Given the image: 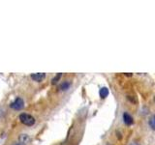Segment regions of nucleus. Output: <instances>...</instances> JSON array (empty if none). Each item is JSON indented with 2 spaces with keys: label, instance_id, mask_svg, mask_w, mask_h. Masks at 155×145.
Wrapping results in <instances>:
<instances>
[{
  "label": "nucleus",
  "instance_id": "nucleus-1",
  "mask_svg": "<svg viewBox=\"0 0 155 145\" xmlns=\"http://www.w3.org/2000/svg\"><path fill=\"white\" fill-rule=\"evenodd\" d=\"M18 118L22 124L26 125V126H32V125H34V123H35V119H34L33 116L30 114H27V113H21L19 115Z\"/></svg>",
  "mask_w": 155,
  "mask_h": 145
},
{
  "label": "nucleus",
  "instance_id": "nucleus-2",
  "mask_svg": "<svg viewBox=\"0 0 155 145\" xmlns=\"http://www.w3.org/2000/svg\"><path fill=\"white\" fill-rule=\"evenodd\" d=\"M11 108L15 110H21L24 108V101L21 98H17L11 104Z\"/></svg>",
  "mask_w": 155,
  "mask_h": 145
},
{
  "label": "nucleus",
  "instance_id": "nucleus-3",
  "mask_svg": "<svg viewBox=\"0 0 155 145\" xmlns=\"http://www.w3.org/2000/svg\"><path fill=\"white\" fill-rule=\"evenodd\" d=\"M18 141L19 143H21L23 145H25V144H29V143H31L32 141V139L31 137H29V135L25 134H21L18 137Z\"/></svg>",
  "mask_w": 155,
  "mask_h": 145
},
{
  "label": "nucleus",
  "instance_id": "nucleus-4",
  "mask_svg": "<svg viewBox=\"0 0 155 145\" xmlns=\"http://www.w3.org/2000/svg\"><path fill=\"white\" fill-rule=\"evenodd\" d=\"M123 122L125 125H127V126H131L133 124V118H132V116H131L129 113L127 112H124L123 113Z\"/></svg>",
  "mask_w": 155,
  "mask_h": 145
},
{
  "label": "nucleus",
  "instance_id": "nucleus-5",
  "mask_svg": "<svg viewBox=\"0 0 155 145\" xmlns=\"http://www.w3.org/2000/svg\"><path fill=\"white\" fill-rule=\"evenodd\" d=\"M45 77H46V74H43V72H38V74H32L31 75V79L34 81H37V82L42 81Z\"/></svg>",
  "mask_w": 155,
  "mask_h": 145
},
{
  "label": "nucleus",
  "instance_id": "nucleus-6",
  "mask_svg": "<svg viewBox=\"0 0 155 145\" xmlns=\"http://www.w3.org/2000/svg\"><path fill=\"white\" fill-rule=\"evenodd\" d=\"M99 95H100V97L102 99L107 98L108 95H109V89L107 88V87H102V88L100 89V91H99Z\"/></svg>",
  "mask_w": 155,
  "mask_h": 145
},
{
  "label": "nucleus",
  "instance_id": "nucleus-7",
  "mask_svg": "<svg viewBox=\"0 0 155 145\" xmlns=\"http://www.w3.org/2000/svg\"><path fill=\"white\" fill-rule=\"evenodd\" d=\"M71 86V83L70 82H67V81H65V82H63V83H61L60 85H59V90H61V91H65V90H67V89H69V87Z\"/></svg>",
  "mask_w": 155,
  "mask_h": 145
},
{
  "label": "nucleus",
  "instance_id": "nucleus-8",
  "mask_svg": "<svg viewBox=\"0 0 155 145\" xmlns=\"http://www.w3.org/2000/svg\"><path fill=\"white\" fill-rule=\"evenodd\" d=\"M148 124H149V127L151 128L153 130H155V114H154V115H152L151 117L149 118Z\"/></svg>",
  "mask_w": 155,
  "mask_h": 145
},
{
  "label": "nucleus",
  "instance_id": "nucleus-9",
  "mask_svg": "<svg viewBox=\"0 0 155 145\" xmlns=\"http://www.w3.org/2000/svg\"><path fill=\"white\" fill-rule=\"evenodd\" d=\"M61 76H62V74H57L54 77H53V79L51 80V84H56L57 82L59 81Z\"/></svg>",
  "mask_w": 155,
  "mask_h": 145
},
{
  "label": "nucleus",
  "instance_id": "nucleus-10",
  "mask_svg": "<svg viewBox=\"0 0 155 145\" xmlns=\"http://www.w3.org/2000/svg\"><path fill=\"white\" fill-rule=\"evenodd\" d=\"M130 145H140L139 142H136V141H134V142H132V143H131Z\"/></svg>",
  "mask_w": 155,
  "mask_h": 145
},
{
  "label": "nucleus",
  "instance_id": "nucleus-11",
  "mask_svg": "<svg viewBox=\"0 0 155 145\" xmlns=\"http://www.w3.org/2000/svg\"><path fill=\"white\" fill-rule=\"evenodd\" d=\"M15 145H23V144H21V143H19V142H18V143H16Z\"/></svg>",
  "mask_w": 155,
  "mask_h": 145
},
{
  "label": "nucleus",
  "instance_id": "nucleus-12",
  "mask_svg": "<svg viewBox=\"0 0 155 145\" xmlns=\"http://www.w3.org/2000/svg\"><path fill=\"white\" fill-rule=\"evenodd\" d=\"M154 102H155V98H154Z\"/></svg>",
  "mask_w": 155,
  "mask_h": 145
}]
</instances>
